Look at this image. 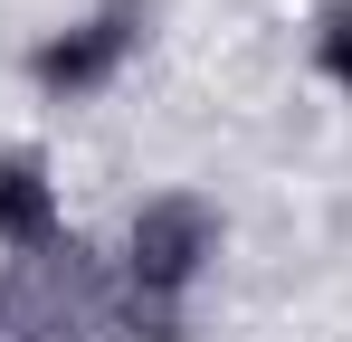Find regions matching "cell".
Instances as JSON below:
<instances>
[{"mask_svg": "<svg viewBox=\"0 0 352 342\" xmlns=\"http://www.w3.org/2000/svg\"><path fill=\"white\" fill-rule=\"evenodd\" d=\"M314 67H324V76L352 95V0H333V10L314 19Z\"/></svg>", "mask_w": 352, "mask_h": 342, "instance_id": "cell-4", "label": "cell"}, {"mask_svg": "<svg viewBox=\"0 0 352 342\" xmlns=\"http://www.w3.org/2000/svg\"><path fill=\"white\" fill-rule=\"evenodd\" d=\"M133 29H143V19H133V10L115 0V10L76 19L67 38H48V48L29 57V76H38L48 95H96V86H115V67L133 57Z\"/></svg>", "mask_w": 352, "mask_h": 342, "instance_id": "cell-2", "label": "cell"}, {"mask_svg": "<svg viewBox=\"0 0 352 342\" xmlns=\"http://www.w3.org/2000/svg\"><path fill=\"white\" fill-rule=\"evenodd\" d=\"M0 247H19V257L58 247V181L38 152H0Z\"/></svg>", "mask_w": 352, "mask_h": 342, "instance_id": "cell-3", "label": "cell"}, {"mask_svg": "<svg viewBox=\"0 0 352 342\" xmlns=\"http://www.w3.org/2000/svg\"><path fill=\"white\" fill-rule=\"evenodd\" d=\"M219 257V219H210V200H143L133 209V238H124V285H133V323L153 342H181V295L200 285V266Z\"/></svg>", "mask_w": 352, "mask_h": 342, "instance_id": "cell-1", "label": "cell"}]
</instances>
